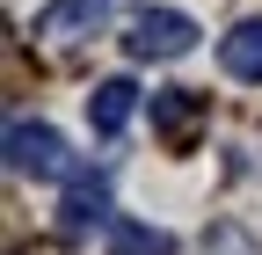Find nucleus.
I'll list each match as a JSON object with an SVG mask.
<instances>
[{"instance_id":"1","label":"nucleus","mask_w":262,"mask_h":255,"mask_svg":"<svg viewBox=\"0 0 262 255\" xmlns=\"http://www.w3.org/2000/svg\"><path fill=\"white\" fill-rule=\"evenodd\" d=\"M124 51L131 58H182V51H196V22L182 15V8H131L124 15Z\"/></svg>"},{"instance_id":"6","label":"nucleus","mask_w":262,"mask_h":255,"mask_svg":"<svg viewBox=\"0 0 262 255\" xmlns=\"http://www.w3.org/2000/svg\"><path fill=\"white\" fill-rule=\"evenodd\" d=\"M219 66L233 80H262V22H233L219 37Z\"/></svg>"},{"instance_id":"5","label":"nucleus","mask_w":262,"mask_h":255,"mask_svg":"<svg viewBox=\"0 0 262 255\" xmlns=\"http://www.w3.org/2000/svg\"><path fill=\"white\" fill-rule=\"evenodd\" d=\"M131 110H139V88H131L124 73H117V80H102V88L88 95V124H95L102 139H117V132H124V124H131Z\"/></svg>"},{"instance_id":"7","label":"nucleus","mask_w":262,"mask_h":255,"mask_svg":"<svg viewBox=\"0 0 262 255\" xmlns=\"http://www.w3.org/2000/svg\"><path fill=\"white\" fill-rule=\"evenodd\" d=\"M196 117H204V95H196V88H160V95H153V124H160L168 139H189Z\"/></svg>"},{"instance_id":"4","label":"nucleus","mask_w":262,"mask_h":255,"mask_svg":"<svg viewBox=\"0 0 262 255\" xmlns=\"http://www.w3.org/2000/svg\"><path fill=\"white\" fill-rule=\"evenodd\" d=\"M95 226H117L110 219V182L102 175H73V189H66V204H58V233L66 241H88Z\"/></svg>"},{"instance_id":"2","label":"nucleus","mask_w":262,"mask_h":255,"mask_svg":"<svg viewBox=\"0 0 262 255\" xmlns=\"http://www.w3.org/2000/svg\"><path fill=\"white\" fill-rule=\"evenodd\" d=\"M8 168L15 175H29V182H73L80 168H73V153H66V139L51 132V124H8Z\"/></svg>"},{"instance_id":"3","label":"nucleus","mask_w":262,"mask_h":255,"mask_svg":"<svg viewBox=\"0 0 262 255\" xmlns=\"http://www.w3.org/2000/svg\"><path fill=\"white\" fill-rule=\"evenodd\" d=\"M110 15V0H44L37 15H29V37H44V44H80L95 37Z\"/></svg>"},{"instance_id":"8","label":"nucleus","mask_w":262,"mask_h":255,"mask_svg":"<svg viewBox=\"0 0 262 255\" xmlns=\"http://www.w3.org/2000/svg\"><path fill=\"white\" fill-rule=\"evenodd\" d=\"M110 255H175V241L160 226H146V219H117L110 226Z\"/></svg>"}]
</instances>
